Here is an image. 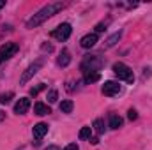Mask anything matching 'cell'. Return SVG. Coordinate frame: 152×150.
I'll return each mask as SVG.
<instances>
[{
  "label": "cell",
  "mask_w": 152,
  "mask_h": 150,
  "mask_svg": "<svg viewBox=\"0 0 152 150\" xmlns=\"http://www.w3.org/2000/svg\"><path fill=\"white\" fill-rule=\"evenodd\" d=\"M69 62H71V55H69V51H67V50H64V51L58 55L57 64H58L60 67H66V66H69Z\"/></svg>",
  "instance_id": "11"
},
{
  "label": "cell",
  "mask_w": 152,
  "mask_h": 150,
  "mask_svg": "<svg viewBox=\"0 0 152 150\" xmlns=\"http://www.w3.org/2000/svg\"><path fill=\"white\" fill-rule=\"evenodd\" d=\"M46 133H48V124H44V122H39L34 125V129H32V134H34V138L36 140H42L44 136H46Z\"/></svg>",
  "instance_id": "9"
},
{
  "label": "cell",
  "mask_w": 152,
  "mask_h": 150,
  "mask_svg": "<svg viewBox=\"0 0 152 150\" xmlns=\"http://www.w3.org/2000/svg\"><path fill=\"white\" fill-rule=\"evenodd\" d=\"M64 9V4L62 2H55V4H48L46 7H42L41 11H37L28 21H27V28H36L39 25H42L48 18H51V16H55L58 11H62Z\"/></svg>",
  "instance_id": "1"
},
{
  "label": "cell",
  "mask_w": 152,
  "mask_h": 150,
  "mask_svg": "<svg viewBox=\"0 0 152 150\" xmlns=\"http://www.w3.org/2000/svg\"><path fill=\"white\" fill-rule=\"evenodd\" d=\"M85 74V78H83V81L85 83H94V81H97L101 76H99V73H83Z\"/></svg>",
  "instance_id": "18"
},
{
  "label": "cell",
  "mask_w": 152,
  "mask_h": 150,
  "mask_svg": "<svg viewBox=\"0 0 152 150\" xmlns=\"http://www.w3.org/2000/svg\"><path fill=\"white\" fill-rule=\"evenodd\" d=\"M30 108V99L28 97H21L16 104H14V113L16 115H25Z\"/></svg>",
  "instance_id": "8"
},
{
  "label": "cell",
  "mask_w": 152,
  "mask_h": 150,
  "mask_svg": "<svg viewBox=\"0 0 152 150\" xmlns=\"http://www.w3.org/2000/svg\"><path fill=\"white\" fill-rule=\"evenodd\" d=\"M120 85L117 83V81H106L104 85H103V88H101V92H103V95H108V97H112V95H117L118 92H120Z\"/></svg>",
  "instance_id": "7"
},
{
  "label": "cell",
  "mask_w": 152,
  "mask_h": 150,
  "mask_svg": "<svg viewBox=\"0 0 152 150\" xmlns=\"http://www.w3.org/2000/svg\"><path fill=\"white\" fill-rule=\"evenodd\" d=\"M113 73L118 79H124V81H127V83H133V81H134V74H133L131 67L126 66V64H122V62H117L113 66Z\"/></svg>",
  "instance_id": "3"
},
{
  "label": "cell",
  "mask_w": 152,
  "mask_h": 150,
  "mask_svg": "<svg viewBox=\"0 0 152 150\" xmlns=\"http://www.w3.org/2000/svg\"><path fill=\"white\" fill-rule=\"evenodd\" d=\"M104 28H106V23H99V25H96V32H104Z\"/></svg>",
  "instance_id": "23"
},
{
  "label": "cell",
  "mask_w": 152,
  "mask_h": 150,
  "mask_svg": "<svg viewBox=\"0 0 152 150\" xmlns=\"http://www.w3.org/2000/svg\"><path fill=\"white\" fill-rule=\"evenodd\" d=\"M96 42H97V34H87V36H83L81 41H80L81 48H85V50H88V48L96 46Z\"/></svg>",
  "instance_id": "10"
},
{
  "label": "cell",
  "mask_w": 152,
  "mask_h": 150,
  "mask_svg": "<svg viewBox=\"0 0 152 150\" xmlns=\"http://www.w3.org/2000/svg\"><path fill=\"white\" fill-rule=\"evenodd\" d=\"M64 150H80V149H78V145H76V143H69Z\"/></svg>",
  "instance_id": "24"
},
{
  "label": "cell",
  "mask_w": 152,
  "mask_h": 150,
  "mask_svg": "<svg viewBox=\"0 0 152 150\" xmlns=\"http://www.w3.org/2000/svg\"><path fill=\"white\" fill-rule=\"evenodd\" d=\"M41 67H42V60H36V62H34L32 66H28V67H27V71L21 74V78H20V83H21V85H25V83H27V81H28V79H30L34 74H36Z\"/></svg>",
  "instance_id": "6"
},
{
  "label": "cell",
  "mask_w": 152,
  "mask_h": 150,
  "mask_svg": "<svg viewBox=\"0 0 152 150\" xmlns=\"http://www.w3.org/2000/svg\"><path fill=\"white\" fill-rule=\"evenodd\" d=\"M18 50H20V46L16 42H5V44H2L0 46V64L5 62V60H9L11 57H14L18 53Z\"/></svg>",
  "instance_id": "4"
},
{
  "label": "cell",
  "mask_w": 152,
  "mask_h": 150,
  "mask_svg": "<svg viewBox=\"0 0 152 150\" xmlns=\"http://www.w3.org/2000/svg\"><path fill=\"white\" fill-rule=\"evenodd\" d=\"M127 118H129L131 122H133V120H136V118H138V113H136V110H129V111H127Z\"/></svg>",
  "instance_id": "22"
},
{
  "label": "cell",
  "mask_w": 152,
  "mask_h": 150,
  "mask_svg": "<svg viewBox=\"0 0 152 150\" xmlns=\"http://www.w3.org/2000/svg\"><path fill=\"white\" fill-rule=\"evenodd\" d=\"M34 111H36V115H39V117H44V115H50V113H51V110H50L46 104H42V103H36Z\"/></svg>",
  "instance_id": "12"
},
{
  "label": "cell",
  "mask_w": 152,
  "mask_h": 150,
  "mask_svg": "<svg viewBox=\"0 0 152 150\" xmlns=\"http://www.w3.org/2000/svg\"><path fill=\"white\" fill-rule=\"evenodd\" d=\"M12 97H14V94H12V92L2 94V95H0V103H2V104H7V103H9V101L12 99Z\"/></svg>",
  "instance_id": "19"
},
{
  "label": "cell",
  "mask_w": 152,
  "mask_h": 150,
  "mask_svg": "<svg viewBox=\"0 0 152 150\" xmlns=\"http://www.w3.org/2000/svg\"><path fill=\"white\" fill-rule=\"evenodd\" d=\"M104 66V62L97 57V55H94V57H85L83 58V62H81V71L83 73H99V69Z\"/></svg>",
  "instance_id": "2"
},
{
  "label": "cell",
  "mask_w": 152,
  "mask_h": 150,
  "mask_svg": "<svg viewBox=\"0 0 152 150\" xmlns=\"http://www.w3.org/2000/svg\"><path fill=\"white\" fill-rule=\"evenodd\" d=\"M120 37H122V32H115V34L112 36V37H108V39H106L104 46H106V48H112V46H115V44L118 42V39H120Z\"/></svg>",
  "instance_id": "15"
},
{
  "label": "cell",
  "mask_w": 152,
  "mask_h": 150,
  "mask_svg": "<svg viewBox=\"0 0 152 150\" xmlns=\"http://www.w3.org/2000/svg\"><path fill=\"white\" fill-rule=\"evenodd\" d=\"M46 88V85L44 83H41V85H37V87H34V88H30V95H37L41 90H44Z\"/></svg>",
  "instance_id": "20"
},
{
  "label": "cell",
  "mask_w": 152,
  "mask_h": 150,
  "mask_svg": "<svg viewBox=\"0 0 152 150\" xmlns=\"http://www.w3.org/2000/svg\"><path fill=\"white\" fill-rule=\"evenodd\" d=\"M57 99H58V92H57V90H50V92H48V101H50V103H55Z\"/></svg>",
  "instance_id": "21"
},
{
  "label": "cell",
  "mask_w": 152,
  "mask_h": 150,
  "mask_svg": "<svg viewBox=\"0 0 152 150\" xmlns=\"http://www.w3.org/2000/svg\"><path fill=\"white\" fill-rule=\"evenodd\" d=\"M71 32H73L71 25H69V23H62V25H58V27L51 32V37H55L57 41H66V39H69Z\"/></svg>",
  "instance_id": "5"
},
{
  "label": "cell",
  "mask_w": 152,
  "mask_h": 150,
  "mask_svg": "<svg viewBox=\"0 0 152 150\" xmlns=\"http://www.w3.org/2000/svg\"><path fill=\"white\" fill-rule=\"evenodd\" d=\"M73 108H75V104H73L71 99H66V101L60 103V111L62 113H71L73 111Z\"/></svg>",
  "instance_id": "14"
},
{
  "label": "cell",
  "mask_w": 152,
  "mask_h": 150,
  "mask_svg": "<svg viewBox=\"0 0 152 150\" xmlns=\"http://www.w3.org/2000/svg\"><path fill=\"white\" fill-rule=\"evenodd\" d=\"M110 127H112V129L122 127V118H120L117 113H112V115H110Z\"/></svg>",
  "instance_id": "13"
},
{
  "label": "cell",
  "mask_w": 152,
  "mask_h": 150,
  "mask_svg": "<svg viewBox=\"0 0 152 150\" xmlns=\"http://www.w3.org/2000/svg\"><path fill=\"white\" fill-rule=\"evenodd\" d=\"M46 150H60V149H58V147H55V145H53V147H50V149H46Z\"/></svg>",
  "instance_id": "27"
},
{
  "label": "cell",
  "mask_w": 152,
  "mask_h": 150,
  "mask_svg": "<svg viewBox=\"0 0 152 150\" xmlns=\"http://www.w3.org/2000/svg\"><path fill=\"white\" fill-rule=\"evenodd\" d=\"M4 120H5V113L0 111V122H4Z\"/></svg>",
  "instance_id": "25"
},
{
  "label": "cell",
  "mask_w": 152,
  "mask_h": 150,
  "mask_svg": "<svg viewBox=\"0 0 152 150\" xmlns=\"http://www.w3.org/2000/svg\"><path fill=\"white\" fill-rule=\"evenodd\" d=\"M78 136H80V140H90V136H92V127H88V125L81 127Z\"/></svg>",
  "instance_id": "16"
},
{
  "label": "cell",
  "mask_w": 152,
  "mask_h": 150,
  "mask_svg": "<svg viewBox=\"0 0 152 150\" xmlns=\"http://www.w3.org/2000/svg\"><path fill=\"white\" fill-rule=\"evenodd\" d=\"M92 127H94V131H96L97 134H103V133H104V122H103V118H96Z\"/></svg>",
  "instance_id": "17"
},
{
  "label": "cell",
  "mask_w": 152,
  "mask_h": 150,
  "mask_svg": "<svg viewBox=\"0 0 152 150\" xmlns=\"http://www.w3.org/2000/svg\"><path fill=\"white\" fill-rule=\"evenodd\" d=\"M4 5H5V0H0V9H2Z\"/></svg>",
  "instance_id": "28"
},
{
  "label": "cell",
  "mask_w": 152,
  "mask_h": 150,
  "mask_svg": "<svg viewBox=\"0 0 152 150\" xmlns=\"http://www.w3.org/2000/svg\"><path fill=\"white\" fill-rule=\"evenodd\" d=\"M90 141H92V145H97V143H99V140H97V138H92Z\"/></svg>",
  "instance_id": "26"
}]
</instances>
